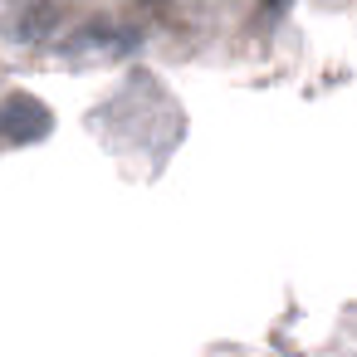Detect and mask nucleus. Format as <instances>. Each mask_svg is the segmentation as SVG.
Instances as JSON below:
<instances>
[{"label": "nucleus", "instance_id": "f257e3e1", "mask_svg": "<svg viewBox=\"0 0 357 357\" xmlns=\"http://www.w3.org/2000/svg\"><path fill=\"white\" fill-rule=\"evenodd\" d=\"M0 128H6L10 142H35L50 132V108L30 93H10L6 98V113H0Z\"/></svg>", "mask_w": 357, "mask_h": 357}]
</instances>
